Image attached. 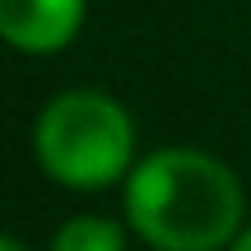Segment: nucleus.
Segmentation results:
<instances>
[{
	"label": "nucleus",
	"instance_id": "obj_1",
	"mask_svg": "<svg viewBox=\"0 0 251 251\" xmlns=\"http://www.w3.org/2000/svg\"><path fill=\"white\" fill-rule=\"evenodd\" d=\"M121 214L153 251H228L247 228V191L219 153L163 144L126 177Z\"/></svg>",
	"mask_w": 251,
	"mask_h": 251
},
{
	"label": "nucleus",
	"instance_id": "obj_2",
	"mask_svg": "<svg viewBox=\"0 0 251 251\" xmlns=\"http://www.w3.org/2000/svg\"><path fill=\"white\" fill-rule=\"evenodd\" d=\"M33 158L56 186L102 191L135 172V121L102 89H65L33 121Z\"/></svg>",
	"mask_w": 251,
	"mask_h": 251
},
{
	"label": "nucleus",
	"instance_id": "obj_3",
	"mask_svg": "<svg viewBox=\"0 0 251 251\" xmlns=\"http://www.w3.org/2000/svg\"><path fill=\"white\" fill-rule=\"evenodd\" d=\"M89 0H0V37L19 56H56L79 37Z\"/></svg>",
	"mask_w": 251,
	"mask_h": 251
},
{
	"label": "nucleus",
	"instance_id": "obj_4",
	"mask_svg": "<svg viewBox=\"0 0 251 251\" xmlns=\"http://www.w3.org/2000/svg\"><path fill=\"white\" fill-rule=\"evenodd\" d=\"M126 233L130 228L107 214H75L51 233L47 251H126Z\"/></svg>",
	"mask_w": 251,
	"mask_h": 251
},
{
	"label": "nucleus",
	"instance_id": "obj_5",
	"mask_svg": "<svg viewBox=\"0 0 251 251\" xmlns=\"http://www.w3.org/2000/svg\"><path fill=\"white\" fill-rule=\"evenodd\" d=\"M228 251H251V224L242 228V237H237V242H233V247H228Z\"/></svg>",
	"mask_w": 251,
	"mask_h": 251
},
{
	"label": "nucleus",
	"instance_id": "obj_6",
	"mask_svg": "<svg viewBox=\"0 0 251 251\" xmlns=\"http://www.w3.org/2000/svg\"><path fill=\"white\" fill-rule=\"evenodd\" d=\"M0 251H28V247L19 242V237H0Z\"/></svg>",
	"mask_w": 251,
	"mask_h": 251
}]
</instances>
